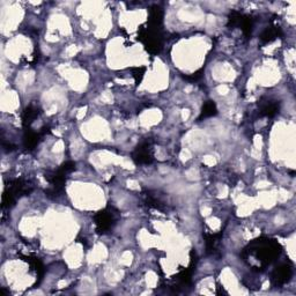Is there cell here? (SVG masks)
<instances>
[{
	"mask_svg": "<svg viewBox=\"0 0 296 296\" xmlns=\"http://www.w3.org/2000/svg\"><path fill=\"white\" fill-rule=\"evenodd\" d=\"M280 253H281V247L277 241L267 237H261L247 244L243 251V257L244 259L251 257L258 262L259 265L257 266V271H261L276 261Z\"/></svg>",
	"mask_w": 296,
	"mask_h": 296,
	"instance_id": "1",
	"label": "cell"
},
{
	"mask_svg": "<svg viewBox=\"0 0 296 296\" xmlns=\"http://www.w3.org/2000/svg\"><path fill=\"white\" fill-rule=\"evenodd\" d=\"M33 190H34L33 184L25 180H15L11 182L2 195V208H11L14 206L17 198H21L22 196H28Z\"/></svg>",
	"mask_w": 296,
	"mask_h": 296,
	"instance_id": "2",
	"label": "cell"
},
{
	"mask_svg": "<svg viewBox=\"0 0 296 296\" xmlns=\"http://www.w3.org/2000/svg\"><path fill=\"white\" fill-rule=\"evenodd\" d=\"M138 41L143 42L145 49L150 54H158L161 52L163 43H162V35L161 30L153 29L147 27H140L138 34Z\"/></svg>",
	"mask_w": 296,
	"mask_h": 296,
	"instance_id": "3",
	"label": "cell"
},
{
	"mask_svg": "<svg viewBox=\"0 0 296 296\" xmlns=\"http://www.w3.org/2000/svg\"><path fill=\"white\" fill-rule=\"evenodd\" d=\"M119 217V212L113 206H108L104 210L95 214V226L98 234H107L116 226Z\"/></svg>",
	"mask_w": 296,
	"mask_h": 296,
	"instance_id": "4",
	"label": "cell"
},
{
	"mask_svg": "<svg viewBox=\"0 0 296 296\" xmlns=\"http://www.w3.org/2000/svg\"><path fill=\"white\" fill-rule=\"evenodd\" d=\"M132 160L137 164H149L153 162V148L152 144L149 141H145L135 148L134 152L132 153Z\"/></svg>",
	"mask_w": 296,
	"mask_h": 296,
	"instance_id": "5",
	"label": "cell"
},
{
	"mask_svg": "<svg viewBox=\"0 0 296 296\" xmlns=\"http://www.w3.org/2000/svg\"><path fill=\"white\" fill-rule=\"evenodd\" d=\"M49 132V129L44 128L42 129V131L40 132H35L32 131V129H27L25 132V135H23V146L27 150H33L37 147V145L40 144V141L43 138V135L45 133Z\"/></svg>",
	"mask_w": 296,
	"mask_h": 296,
	"instance_id": "6",
	"label": "cell"
},
{
	"mask_svg": "<svg viewBox=\"0 0 296 296\" xmlns=\"http://www.w3.org/2000/svg\"><path fill=\"white\" fill-rule=\"evenodd\" d=\"M292 276L293 268L291 265L282 264L274 270L273 274H272V281H273L274 286H282L291 280Z\"/></svg>",
	"mask_w": 296,
	"mask_h": 296,
	"instance_id": "7",
	"label": "cell"
},
{
	"mask_svg": "<svg viewBox=\"0 0 296 296\" xmlns=\"http://www.w3.org/2000/svg\"><path fill=\"white\" fill-rule=\"evenodd\" d=\"M163 22V11L158 5H154L149 8V14H148L147 27L153 29L161 30Z\"/></svg>",
	"mask_w": 296,
	"mask_h": 296,
	"instance_id": "8",
	"label": "cell"
},
{
	"mask_svg": "<svg viewBox=\"0 0 296 296\" xmlns=\"http://www.w3.org/2000/svg\"><path fill=\"white\" fill-rule=\"evenodd\" d=\"M143 197L145 204H146L147 206L155 208V210L162 211V212H165V211L168 210V206L167 204H165V201H163L156 193H153L152 191H147L143 193Z\"/></svg>",
	"mask_w": 296,
	"mask_h": 296,
	"instance_id": "9",
	"label": "cell"
},
{
	"mask_svg": "<svg viewBox=\"0 0 296 296\" xmlns=\"http://www.w3.org/2000/svg\"><path fill=\"white\" fill-rule=\"evenodd\" d=\"M41 109L35 105H29L25 109L22 114V125L26 130L30 129V125L34 123V120L41 115Z\"/></svg>",
	"mask_w": 296,
	"mask_h": 296,
	"instance_id": "10",
	"label": "cell"
},
{
	"mask_svg": "<svg viewBox=\"0 0 296 296\" xmlns=\"http://www.w3.org/2000/svg\"><path fill=\"white\" fill-rule=\"evenodd\" d=\"M280 110V103L278 101H268L264 102V103L261 104V108H259V116L261 117H274L276 115L279 113Z\"/></svg>",
	"mask_w": 296,
	"mask_h": 296,
	"instance_id": "11",
	"label": "cell"
},
{
	"mask_svg": "<svg viewBox=\"0 0 296 296\" xmlns=\"http://www.w3.org/2000/svg\"><path fill=\"white\" fill-rule=\"evenodd\" d=\"M279 37H282L281 28L278 26H271L263 32V34L261 35V41L264 44H267V43H271V42H273L274 40H277V38H279Z\"/></svg>",
	"mask_w": 296,
	"mask_h": 296,
	"instance_id": "12",
	"label": "cell"
},
{
	"mask_svg": "<svg viewBox=\"0 0 296 296\" xmlns=\"http://www.w3.org/2000/svg\"><path fill=\"white\" fill-rule=\"evenodd\" d=\"M222 232H219V234H205V242H206V250L208 255H214L216 252L217 244H219Z\"/></svg>",
	"mask_w": 296,
	"mask_h": 296,
	"instance_id": "13",
	"label": "cell"
},
{
	"mask_svg": "<svg viewBox=\"0 0 296 296\" xmlns=\"http://www.w3.org/2000/svg\"><path fill=\"white\" fill-rule=\"evenodd\" d=\"M216 114H217L216 104L214 103L213 101H206L204 103V105H202L201 114H200V116H199L198 119L201 120L204 118H210V117L215 116Z\"/></svg>",
	"mask_w": 296,
	"mask_h": 296,
	"instance_id": "14",
	"label": "cell"
},
{
	"mask_svg": "<svg viewBox=\"0 0 296 296\" xmlns=\"http://www.w3.org/2000/svg\"><path fill=\"white\" fill-rule=\"evenodd\" d=\"M22 258H25V261L27 263H29L33 270H35L36 273H37L38 279H40L38 283H40L42 278H43V274H44V266H43V264H42V262L38 258H36V257L29 256V257H22Z\"/></svg>",
	"mask_w": 296,
	"mask_h": 296,
	"instance_id": "15",
	"label": "cell"
},
{
	"mask_svg": "<svg viewBox=\"0 0 296 296\" xmlns=\"http://www.w3.org/2000/svg\"><path fill=\"white\" fill-rule=\"evenodd\" d=\"M241 29H242L243 34L246 35V37H250L251 36L252 29H253V19L250 15H243L242 22H241Z\"/></svg>",
	"mask_w": 296,
	"mask_h": 296,
	"instance_id": "16",
	"label": "cell"
},
{
	"mask_svg": "<svg viewBox=\"0 0 296 296\" xmlns=\"http://www.w3.org/2000/svg\"><path fill=\"white\" fill-rule=\"evenodd\" d=\"M242 19H243V14H241L240 12L237 11H231L230 13H229L227 26L230 29H234L235 27H240L241 22H242Z\"/></svg>",
	"mask_w": 296,
	"mask_h": 296,
	"instance_id": "17",
	"label": "cell"
},
{
	"mask_svg": "<svg viewBox=\"0 0 296 296\" xmlns=\"http://www.w3.org/2000/svg\"><path fill=\"white\" fill-rule=\"evenodd\" d=\"M131 71H132V75H133V78L135 80V84L139 86L141 81H143V78H144V74H145V71H146V68H145V67H134V68H131Z\"/></svg>",
	"mask_w": 296,
	"mask_h": 296,
	"instance_id": "18",
	"label": "cell"
},
{
	"mask_svg": "<svg viewBox=\"0 0 296 296\" xmlns=\"http://www.w3.org/2000/svg\"><path fill=\"white\" fill-rule=\"evenodd\" d=\"M202 75H204V68H200V69H198L197 72H195V73H192L190 75H185L184 79H186L189 81H198L201 79Z\"/></svg>",
	"mask_w": 296,
	"mask_h": 296,
	"instance_id": "19",
	"label": "cell"
},
{
	"mask_svg": "<svg viewBox=\"0 0 296 296\" xmlns=\"http://www.w3.org/2000/svg\"><path fill=\"white\" fill-rule=\"evenodd\" d=\"M59 169L62 171H64L65 174L68 175L69 173H72V171H73L75 169V163L72 162V161H67V162L63 163V164L59 167Z\"/></svg>",
	"mask_w": 296,
	"mask_h": 296,
	"instance_id": "20",
	"label": "cell"
}]
</instances>
